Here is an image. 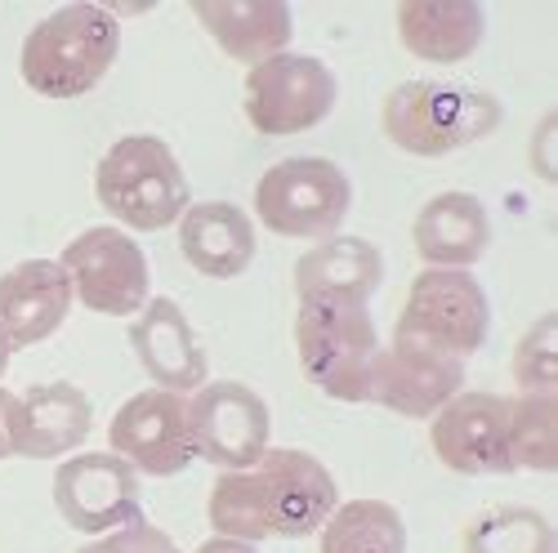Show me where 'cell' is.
Instances as JSON below:
<instances>
[{
  "mask_svg": "<svg viewBox=\"0 0 558 553\" xmlns=\"http://www.w3.org/2000/svg\"><path fill=\"white\" fill-rule=\"evenodd\" d=\"M340 487L313 451L268 446L255 465L223 469L210 487L206 518L215 536L228 540H304L317 536L336 514Z\"/></svg>",
  "mask_w": 558,
  "mask_h": 553,
  "instance_id": "obj_1",
  "label": "cell"
},
{
  "mask_svg": "<svg viewBox=\"0 0 558 553\" xmlns=\"http://www.w3.org/2000/svg\"><path fill=\"white\" fill-rule=\"evenodd\" d=\"M398 45L434 67H456L483 50L487 14L478 0H398L393 5Z\"/></svg>",
  "mask_w": 558,
  "mask_h": 553,
  "instance_id": "obj_19",
  "label": "cell"
},
{
  "mask_svg": "<svg viewBox=\"0 0 558 553\" xmlns=\"http://www.w3.org/2000/svg\"><path fill=\"white\" fill-rule=\"evenodd\" d=\"M14 353H19V348H14V340L5 335V327H0V380H5V371H10V361H14Z\"/></svg>",
  "mask_w": 558,
  "mask_h": 553,
  "instance_id": "obj_30",
  "label": "cell"
},
{
  "mask_svg": "<svg viewBox=\"0 0 558 553\" xmlns=\"http://www.w3.org/2000/svg\"><path fill=\"white\" fill-rule=\"evenodd\" d=\"M353 210V183L331 157H287L259 174L255 219L272 237L287 242H327L344 233Z\"/></svg>",
  "mask_w": 558,
  "mask_h": 553,
  "instance_id": "obj_6",
  "label": "cell"
},
{
  "mask_svg": "<svg viewBox=\"0 0 558 553\" xmlns=\"http://www.w3.org/2000/svg\"><path fill=\"white\" fill-rule=\"evenodd\" d=\"M505 108L496 95L464 81H402L380 99L385 138L421 161H442L496 134Z\"/></svg>",
  "mask_w": 558,
  "mask_h": 553,
  "instance_id": "obj_3",
  "label": "cell"
},
{
  "mask_svg": "<svg viewBox=\"0 0 558 553\" xmlns=\"http://www.w3.org/2000/svg\"><path fill=\"white\" fill-rule=\"evenodd\" d=\"M464 389V361L447 357L411 335H398L380 344L376 366H371V393L376 402L402 420H434V415Z\"/></svg>",
  "mask_w": 558,
  "mask_h": 553,
  "instance_id": "obj_14",
  "label": "cell"
},
{
  "mask_svg": "<svg viewBox=\"0 0 558 553\" xmlns=\"http://www.w3.org/2000/svg\"><path fill=\"white\" fill-rule=\"evenodd\" d=\"M95 197L125 233H166L193 206L189 174L161 134H121L95 165Z\"/></svg>",
  "mask_w": 558,
  "mask_h": 553,
  "instance_id": "obj_4",
  "label": "cell"
},
{
  "mask_svg": "<svg viewBox=\"0 0 558 553\" xmlns=\"http://www.w3.org/2000/svg\"><path fill=\"white\" fill-rule=\"evenodd\" d=\"M72 553H179V544L157 523L134 518V523H125V527H117V531H108L99 540H89V544H81Z\"/></svg>",
  "mask_w": 558,
  "mask_h": 553,
  "instance_id": "obj_27",
  "label": "cell"
},
{
  "mask_svg": "<svg viewBox=\"0 0 558 553\" xmlns=\"http://www.w3.org/2000/svg\"><path fill=\"white\" fill-rule=\"evenodd\" d=\"M193 553H259V544H246V540H228V536H210V540H202Z\"/></svg>",
  "mask_w": 558,
  "mask_h": 553,
  "instance_id": "obj_28",
  "label": "cell"
},
{
  "mask_svg": "<svg viewBox=\"0 0 558 553\" xmlns=\"http://www.w3.org/2000/svg\"><path fill=\"white\" fill-rule=\"evenodd\" d=\"M340 81L336 72L313 54H272L246 72L242 112L246 125L264 138H295L317 130L336 112Z\"/></svg>",
  "mask_w": 558,
  "mask_h": 553,
  "instance_id": "obj_8",
  "label": "cell"
},
{
  "mask_svg": "<svg viewBox=\"0 0 558 553\" xmlns=\"http://www.w3.org/2000/svg\"><path fill=\"white\" fill-rule=\"evenodd\" d=\"M429 451L438 455L442 469L460 478L514 474V459H509V397L460 389L429 420Z\"/></svg>",
  "mask_w": 558,
  "mask_h": 553,
  "instance_id": "obj_13",
  "label": "cell"
},
{
  "mask_svg": "<svg viewBox=\"0 0 558 553\" xmlns=\"http://www.w3.org/2000/svg\"><path fill=\"white\" fill-rule=\"evenodd\" d=\"M509 459H514V474L558 469V393L509 397Z\"/></svg>",
  "mask_w": 558,
  "mask_h": 553,
  "instance_id": "obj_25",
  "label": "cell"
},
{
  "mask_svg": "<svg viewBox=\"0 0 558 553\" xmlns=\"http://www.w3.org/2000/svg\"><path fill=\"white\" fill-rule=\"evenodd\" d=\"M59 263L72 282L76 304L99 317L130 321L153 299L148 255L134 242V233H125L117 223H95V228H85V233H76L63 246Z\"/></svg>",
  "mask_w": 558,
  "mask_h": 553,
  "instance_id": "obj_9",
  "label": "cell"
},
{
  "mask_svg": "<svg viewBox=\"0 0 558 553\" xmlns=\"http://www.w3.org/2000/svg\"><path fill=\"white\" fill-rule=\"evenodd\" d=\"M519 393H558V312H541L509 357Z\"/></svg>",
  "mask_w": 558,
  "mask_h": 553,
  "instance_id": "obj_26",
  "label": "cell"
},
{
  "mask_svg": "<svg viewBox=\"0 0 558 553\" xmlns=\"http://www.w3.org/2000/svg\"><path fill=\"white\" fill-rule=\"evenodd\" d=\"M121 54V19L95 0L45 14L19 50V76L40 99H85L108 81Z\"/></svg>",
  "mask_w": 558,
  "mask_h": 553,
  "instance_id": "obj_2",
  "label": "cell"
},
{
  "mask_svg": "<svg viewBox=\"0 0 558 553\" xmlns=\"http://www.w3.org/2000/svg\"><path fill=\"white\" fill-rule=\"evenodd\" d=\"M393 331L464 361L487 344L492 299H487V291H483V282L474 272H464V268H421L407 286V299H402Z\"/></svg>",
  "mask_w": 558,
  "mask_h": 553,
  "instance_id": "obj_7",
  "label": "cell"
},
{
  "mask_svg": "<svg viewBox=\"0 0 558 553\" xmlns=\"http://www.w3.org/2000/svg\"><path fill=\"white\" fill-rule=\"evenodd\" d=\"M130 348L138 366H144V376L153 380V389H170L189 397L210 380V357L193 331L189 312L170 295H153L130 317Z\"/></svg>",
  "mask_w": 558,
  "mask_h": 553,
  "instance_id": "obj_16",
  "label": "cell"
},
{
  "mask_svg": "<svg viewBox=\"0 0 558 553\" xmlns=\"http://www.w3.org/2000/svg\"><path fill=\"white\" fill-rule=\"evenodd\" d=\"M189 10L215 40V50L246 67L287 54L295 36V14L287 0H189Z\"/></svg>",
  "mask_w": 558,
  "mask_h": 553,
  "instance_id": "obj_20",
  "label": "cell"
},
{
  "mask_svg": "<svg viewBox=\"0 0 558 553\" xmlns=\"http://www.w3.org/2000/svg\"><path fill=\"white\" fill-rule=\"evenodd\" d=\"M108 451L138 478H179L197 459L189 397L170 389H144L117 406L108 425Z\"/></svg>",
  "mask_w": 558,
  "mask_h": 553,
  "instance_id": "obj_10",
  "label": "cell"
},
{
  "mask_svg": "<svg viewBox=\"0 0 558 553\" xmlns=\"http://www.w3.org/2000/svg\"><path fill=\"white\" fill-rule=\"evenodd\" d=\"M54 509L81 536H108L144 518L138 474L112 451H76L54 469Z\"/></svg>",
  "mask_w": 558,
  "mask_h": 553,
  "instance_id": "obj_12",
  "label": "cell"
},
{
  "mask_svg": "<svg viewBox=\"0 0 558 553\" xmlns=\"http://www.w3.org/2000/svg\"><path fill=\"white\" fill-rule=\"evenodd\" d=\"M76 295L59 259H23L0 272V327L14 348L45 344L63 331Z\"/></svg>",
  "mask_w": 558,
  "mask_h": 553,
  "instance_id": "obj_18",
  "label": "cell"
},
{
  "mask_svg": "<svg viewBox=\"0 0 558 553\" xmlns=\"http://www.w3.org/2000/svg\"><path fill=\"white\" fill-rule=\"evenodd\" d=\"M317 553H407V523L389 500H340L317 531Z\"/></svg>",
  "mask_w": 558,
  "mask_h": 553,
  "instance_id": "obj_23",
  "label": "cell"
},
{
  "mask_svg": "<svg viewBox=\"0 0 558 553\" xmlns=\"http://www.w3.org/2000/svg\"><path fill=\"white\" fill-rule=\"evenodd\" d=\"M376 353H380V331L371 321V308H353V304L295 308V357L304 380L322 397L362 406L371 393Z\"/></svg>",
  "mask_w": 558,
  "mask_h": 553,
  "instance_id": "obj_5",
  "label": "cell"
},
{
  "mask_svg": "<svg viewBox=\"0 0 558 553\" xmlns=\"http://www.w3.org/2000/svg\"><path fill=\"white\" fill-rule=\"evenodd\" d=\"M174 228L183 263L210 276V282H232L255 263L259 233L238 201H193Z\"/></svg>",
  "mask_w": 558,
  "mask_h": 553,
  "instance_id": "obj_21",
  "label": "cell"
},
{
  "mask_svg": "<svg viewBox=\"0 0 558 553\" xmlns=\"http://www.w3.org/2000/svg\"><path fill=\"white\" fill-rule=\"evenodd\" d=\"M411 246L425 268L470 272L492 246V214L474 193H438L415 210Z\"/></svg>",
  "mask_w": 558,
  "mask_h": 553,
  "instance_id": "obj_22",
  "label": "cell"
},
{
  "mask_svg": "<svg viewBox=\"0 0 558 553\" xmlns=\"http://www.w3.org/2000/svg\"><path fill=\"white\" fill-rule=\"evenodd\" d=\"M95 433V402L72 380L27 384L10 397V451L23 459H68Z\"/></svg>",
  "mask_w": 558,
  "mask_h": 553,
  "instance_id": "obj_15",
  "label": "cell"
},
{
  "mask_svg": "<svg viewBox=\"0 0 558 553\" xmlns=\"http://www.w3.org/2000/svg\"><path fill=\"white\" fill-rule=\"evenodd\" d=\"M295 299L300 304H353L366 308L371 295L385 286V255L376 242L353 237V233H336L327 242H313L295 268Z\"/></svg>",
  "mask_w": 558,
  "mask_h": 553,
  "instance_id": "obj_17",
  "label": "cell"
},
{
  "mask_svg": "<svg viewBox=\"0 0 558 553\" xmlns=\"http://www.w3.org/2000/svg\"><path fill=\"white\" fill-rule=\"evenodd\" d=\"M460 553H554V527L532 504H496L464 523Z\"/></svg>",
  "mask_w": 558,
  "mask_h": 553,
  "instance_id": "obj_24",
  "label": "cell"
},
{
  "mask_svg": "<svg viewBox=\"0 0 558 553\" xmlns=\"http://www.w3.org/2000/svg\"><path fill=\"white\" fill-rule=\"evenodd\" d=\"M189 425L197 459L223 469H246L272 446V410L242 380H206L189 393Z\"/></svg>",
  "mask_w": 558,
  "mask_h": 553,
  "instance_id": "obj_11",
  "label": "cell"
},
{
  "mask_svg": "<svg viewBox=\"0 0 558 553\" xmlns=\"http://www.w3.org/2000/svg\"><path fill=\"white\" fill-rule=\"evenodd\" d=\"M10 397H14L10 389H0V465H5V459L14 455V451H10Z\"/></svg>",
  "mask_w": 558,
  "mask_h": 553,
  "instance_id": "obj_29",
  "label": "cell"
}]
</instances>
